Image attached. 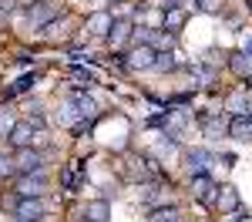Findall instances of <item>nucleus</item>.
Returning a JSON list of instances; mask_svg holds the SVG:
<instances>
[{"mask_svg": "<svg viewBox=\"0 0 252 222\" xmlns=\"http://www.w3.org/2000/svg\"><path fill=\"white\" fill-rule=\"evenodd\" d=\"M111 24H115V17H111L108 10H101V14H94V17H88L84 27H88L91 37H108V34H111Z\"/></svg>", "mask_w": 252, "mask_h": 222, "instance_id": "9d476101", "label": "nucleus"}, {"mask_svg": "<svg viewBox=\"0 0 252 222\" xmlns=\"http://www.w3.org/2000/svg\"><path fill=\"white\" fill-rule=\"evenodd\" d=\"M71 101L78 104L81 118H88V121L97 118V104H94V98H91V95H84V91H71Z\"/></svg>", "mask_w": 252, "mask_h": 222, "instance_id": "4468645a", "label": "nucleus"}, {"mask_svg": "<svg viewBox=\"0 0 252 222\" xmlns=\"http://www.w3.org/2000/svg\"><path fill=\"white\" fill-rule=\"evenodd\" d=\"M131 31H135V24H131L128 17L115 20V24H111V34H108V44H111V47L118 51L121 44H128V40H131Z\"/></svg>", "mask_w": 252, "mask_h": 222, "instance_id": "1a4fd4ad", "label": "nucleus"}, {"mask_svg": "<svg viewBox=\"0 0 252 222\" xmlns=\"http://www.w3.org/2000/svg\"><path fill=\"white\" fill-rule=\"evenodd\" d=\"M78 222H91V219H78Z\"/></svg>", "mask_w": 252, "mask_h": 222, "instance_id": "473e14b6", "label": "nucleus"}, {"mask_svg": "<svg viewBox=\"0 0 252 222\" xmlns=\"http://www.w3.org/2000/svg\"><path fill=\"white\" fill-rule=\"evenodd\" d=\"M185 20H189V14H185V7H168L165 10V31H182L185 27Z\"/></svg>", "mask_w": 252, "mask_h": 222, "instance_id": "a211bd4d", "label": "nucleus"}, {"mask_svg": "<svg viewBox=\"0 0 252 222\" xmlns=\"http://www.w3.org/2000/svg\"><path fill=\"white\" fill-rule=\"evenodd\" d=\"M61 125H67V128H74V131H81V128H84V121H81V111H78V104H74V101L67 98L64 101V104H61Z\"/></svg>", "mask_w": 252, "mask_h": 222, "instance_id": "f8f14e48", "label": "nucleus"}, {"mask_svg": "<svg viewBox=\"0 0 252 222\" xmlns=\"http://www.w3.org/2000/svg\"><path fill=\"white\" fill-rule=\"evenodd\" d=\"M61 27H64V17H54L51 24H47V27H44V37H58Z\"/></svg>", "mask_w": 252, "mask_h": 222, "instance_id": "cd10ccee", "label": "nucleus"}, {"mask_svg": "<svg viewBox=\"0 0 252 222\" xmlns=\"http://www.w3.org/2000/svg\"><path fill=\"white\" fill-rule=\"evenodd\" d=\"M215 205H219L222 212H235V209H242L239 189H235V185H222V189H219V199H215Z\"/></svg>", "mask_w": 252, "mask_h": 222, "instance_id": "9b49d317", "label": "nucleus"}, {"mask_svg": "<svg viewBox=\"0 0 252 222\" xmlns=\"http://www.w3.org/2000/svg\"><path fill=\"white\" fill-rule=\"evenodd\" d=\"M17 222H31V219H17Z\"/></svg>", "mask_w": 252, "mask_h": 222, "instance_id": "2f4dec72", "label": "nucleus"}, {"mask_svg": "<svg viewBox=\"0 0 252 222\" xmlns=\"http://www.w3.org/2000/svg\"><path fill=\"white\" fill-rule=\"evenodd\" d=\"M239 222H252V216H242V219H239Z\"/></svg>", "mask_w": 252, "mask_h": 222, "instance_id": "7c9ffc66", "label": "nucleus"}, {"mask_svg": "<svg viewBox=\"0 0 252 222\" xmlns=\"http://www.w3.org/2000/svg\"><path fill=\"white\" fill-rule=\"evenodd\" d=\"M185 165H189L192 175H209V168H212V155H209L205 148H192V152H185Z\"/></svg>", "mask_w": 252, "mask_h": 222, "instance_id": "423d86ee", "label": "nucleus"}, {"mask_svg": "<svg viewBox=\"0 0 252 222\" xmlns=\"http://www.w3.org/2000/svg\"><path fill=\"white\" fill-rule=\"evenodd\" d=\"M225 111L229 115H246V118H252V98L232 95V98H225Z\"/></svg>", "mask_w": 252, "mask_h": 222, "instance_id": "dca6fc26", "label": "nucleus"}, {"mask_svg": "<svg viewBox=\"0 0 252 222\" xmlns=\"http://www.w3.org/2000/svg\"><path fill=\"white\" fill-rule=\"evenodd\" d=\"M44 192H47V175H44V172L20 175V182H17V195L20 199H40Z\"/></svg>", "mask_w": 252, "mask_h": 222, "instance_id": "f03ea898", "label": "nucleus"}, {"mask_svg": "<svg viewBox=\"0 0 252 222\" xmlns=\"http://www.w3.org/2000/svg\"><path fill=\"white\" fill-rule=\"evenodd\" d=\"M192 195L205 205H212L219 199V185L212 182V175H192Z\"/></svg>", "mask_w": 252, "mask_h": 222, "instance_id": "7ed1b4c3", "label": "nucleus"}, {"mask_svg": "<svg viewBox=\"0 0 252 222\" xmlns=\"http://www.w3.org/2000/svg\"><path fill=\"white\" fill-rule=\"evenodd\" d=\"M108 216H111L108 199H94V202H88V209H84V219H91V222H108Z\"/></svg>", "mask_w": 252, "mask_h": 222, "instance_id": "2eb2a0df", "label": "nucleus"}, {"mask_svg": "<svg viewBox=\"0 0 252 222\" xmlns=\"http://www.w3.org/2000/svg\"><path fill=\"white\" fill-rule=\"evenodd\" d=\"M14 212H17V219H31V222H40L44 219V202L40 199H20L14 202Z\"/></svg>", "mask_w": 252, "mask_h": 222, "instance_id": "0eeeda50", "label": "nucleus"}, {"mask_svg": "<svg viewBox=\"0 0 252 222\" xmlns=\"http://www.w3.org/2000/svg\"><path fill=\"white\" fill-rule=\"evenodd\" d=\"M155 58H158V51L152 44H138V47H131V54H121V64H128L131 71H152Z\"/></svg>", "mask_w": 252, "mask_h": 222, "instance_id": "f257e3e1", "label": "nucleus"}, {"mask_svg": "<svg viewBox=\"0 0 252 222\" xmlns=\"http://www.w3.org/2000/svg\"><path fill=\"white\" fill-rule=\"evenodd\" d=\"M14 165H17V175L40 172V155L34 152V148H17V155H14Z\"/></svg>", "mask_w": 252, "mask_h": 222, "instance_id": "6e6552de", "label": "nucleus"}, {"mask_svg": "<svg viewBox=\"0 0 252 222\" xmlns=\"http://www.w3.org/2000/svg\"><path fill=\"white\" fill-rule=\"evenodd\" d=\"M229 67H232L239 78H252V58H249V54H242V51L229 54Z\"/></svg>", "mask_w": 252, "mask_h": 222, "instance_id": "f3484780", "label": "nucleus"}, {"mask_svg": "<svg viewBox=\"0 0 252 222\" xmlns=\"http://www.w3.org/2000/svg\"><path fill=\"white\" fill-rule=\"evenodd\" d=\"M198 10L202 14H219L222 10V0H198Z\"/></svg>", "mask_w": 252, "mask_h": 222, "instance_id": "a878e982", "label": "nucleus"}, {"mask_svg": "<svg viewBox=\"0 0 252 222\" xmlns=\"http://www.w3.org/2000/svg\"><path fill=\"white\" fill-rule=\"evenodd\" d=\"M34 138H37V131H34V125H31V121H17V125L10 128V135H7V141H10L14 148H31Z\"/></svg>", "mask_w": 252, "mask_h": 222, "instance_id": "39448f33", "label": "nucleus"}, {"mask_svg": "<svg viewBox=\"0 0 252 222\" xmlns=\"http://www.w3.org/2000/svg\"><path fill=\"white\" fill-rule=\"evenodd\" d=\"M239 51L252 58V31H242V37H239Z\"/></svg>", "mask_w": 252, "mask_h": 222, "instance_id": "c85d7f7f", "label": "nucleus"}, {"mask_svg": "<svg viewBox=\"0 0 252 222\" xmlns=\"http://www.w3.org/2000/svg\"><path fill=\"white\" fill-rule=\"evenodd\" d=\"M14 7H17V0H0V17L3 14H14Z\"/></svg>", "mask_w": 252, "mask_h": 222, "instance_id": "c756f323", "label": "nucleus"}, {"mask_svg": "<svg viewBox=\"0 0 252 222\" xmlns=\"http://www.w3.org/2000/svg\"><path fill=\"white\" fill-rule=\"evenodd\" d=\"M17 121H14V115L10 111H0V135H10V128H14Z\"/></svg>", "mask_w": 252, "mask_h": 222, "instance_id": "393cba45", "label": "nucleus"}, {"mask_svg": "<svg viewBox=\"0 0 252 222\" xmlns=\"http://www.w3.org/2000/svg\"><path fill=\"white\" fill-rule=\"evenodd\" d=\"M148 219L152 222H182V212H178L175 205H155Z\"/></svg>", "mask_w": 252, "mask_h": 222, "instance_id": "aec40b11", "label": "nucleus"}, {"mask_svg": "<svg viewBox=\"0 0 252 222\" xmlns=\"http://www.w3.org/2000/svg\"><path fill=\"white\" fill-rule=\"evenodd\" d=\"M61 182H64V189H74V185H78V165H71V168L61 175Z\"/></svg>", "mask_w": 252, "mask_h": 222, "instance_id": "bb28decb", "label": "nucleus"}, {"mask_svg": "<svg viewBox=\"0 0 252 222\" xmlns=\"http://www.w3.org/2000/svg\"><path fill=\"white\" fill-rule=\"evenodd\" d=\"M54 17H61V14H58V7H54L51 0H37V3H31V10H27V20L37 24V27H47Z\"/></svg>", "mask_w": 252, "mask_h": 222, "instance_id": "20e7f679", "label": "nucleus"}, {"mask_svg": "<svg viewBox=\"0 0 252 222\" xmlns=\"http://www.w3.org/2000/svg\"><path fill=\"white\" fill-rule=\"evenodd\" d=\"M14 172H17V165H14V159H10V155H3V152H0V179H10V175H14Z\"/></svg>", "mask_w": 252, "mask_h": 222, "instance_id": "5701e85b", "label": "nucleus"}, {"mask_svg": "<svg viewBox=\"0 0 252 222\" xmlns=\"http://www.w3.org/2000/svg\"><path fill=\"white\" fill-rule=\"evenodd\" d=\"M202 131L209 138H225L229 135V118H212V115H202Z\"/></svg>", "mask_w": 252, "mask_h": 222, "instance_id": "ddd939ff", "label": "nucleus"}, {"mask_svg": "<svg viewBox=\"0 0 252 222\" xmlns=\"http://www.w3.org/2000/svg\"><path fill=\"white\" fill-rule=\"evenodd\" d=\"M152 71H158V74H172V71H178V61H175L172 51H158L155 58V67Z\"/></svg>", "mask_w": 252, "mask_h": 222, "instance_id": "412c9836", "label": "nucleus"}, {"mask_svg": "<svg viewBox=\"0 0 252 222\" xmlns=\"http://www.w3.org/2000/svg\"><path fill=\"white\" fill-rule=\"evenodd\" d=\"M31 84H34V78H20V81L10 84V91H7V95H10V98H17V95H24V91H31Z\"/></svg>", "mask_w": 252, "mask_h": 222, "instance_id": "b1692460", "label": "nucleus"}, {"mask_svg": "<svg viewBox=\"0 0 252 222\" xmlns=\"http://www.w3.org/2000/svg\"><path fill=\"white\" fill-rule=\"evenodd\" d=\"M152 47H155V51H172V47H175V34H172V31H165V27L155 31V34H152Z\"/></svg>", "mask_w": 252, "mask_h": 222, "instance_id": "4be33fe9", "label": "nucleus"}, {"mask_svg": "<svg viewBox=\"0 0 252 222\" xmlns=\"http://www.w3.org/2000/svg\"><path fill=\"white\" fill-rule=\"evenodd\" d=\"M249 125H252V118H246V115H229V135L232 138H249Z\"/></svg>", "mask_w": 252, "mask_h": 222, "instance_id": "6ab92c4d", "label": "nucleus"}]
</instances>
